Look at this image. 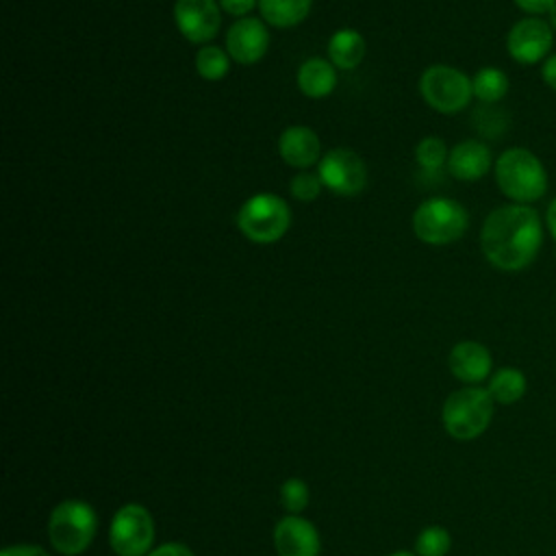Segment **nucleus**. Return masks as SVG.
<instances>
[{"label":"nucleus","instance_id":"obj_1","mask_svg":"<svg viewBox=\"0 0 556 556\" xmlns=\"http://www.w3.org/2000/svg\"><path fill=\"white\" fill-rule=\"evenodd\" d=\"M543 245V224L530 204H504L491 211L480 230L484 258L500 271H521Z\"/></svg>","mask_w":556,"mask_h":556},{"label":"nucleus","instance_id":"obj_2","mask_svg":"<svg viewBox=\"0 0 556 556\" xmlns=\"http://www.w3.org/2000/svg\"><path fill=\"white\" fill-rule=\"evenodd\" d=\"M495 182L515 204H530L545 195L547 172L528 148H508L495 159Z\"/></svg>","mask_w":556,"mask_h":556},{"label":"nucleus","instance_id":"obj_3","mask_svg":"<svg viewBox=\"0 0 556 556\" xmlns=\"http://www.w3.org/2000/svg\"><path fill=\"white\" fill-rule=\"evenodd\" d=\"M291 226V211L289 204L276 193H254L250 195L239 213H237V228L241 235L252 243H276L287 235Z\"/></svg>","mask_w":556,"mask_h":556},{"label":"nucleus","instance_id":"obj_4","mask_svg":"<svg viewBox=\"0 0 556 556\" xmlns=\"http://www.w3.org/2000/svg\"><path fill=\"white\" fill-rule=\"evenodd\" d=\"M493 397L482 387H463L443 404V426L458 441L478 439L493 419Z\"/></svg>","mask_w":556,"mask_h":556},{"label":"nucleus","instance_id":"obj_5","mask_svg":"<svg viewBox=\"0 0 556 556\" xmlns=\"http://www.w3.org/2000/svg\"><path fill=\"white\" fill-rule=\"evenodd\" d=\"M410 226L419 241L428 245H447L465 235L469 215L465 206L452 198H428L415 208Z\"/></svg>","mask_w":556,"mask_h":556},{"label":"nucleus","instance_id":"obj_6","mask_svg":"<svg viewBox=\"0 0 556 556\" xmlns=\"http://www.w3.org/2000/svg\"><path fill=\"white\" fill-rule=\"evenodd\" d=\"M98 519L93 508L83 500H65L54 506L48 521V536L56 552L76 556L89 547L96 536Z\"/></svg>","mask_w":556,"mask_h":556},{"label":"nucleus","instance_id":"obj_7","mask_svg":"<svg viewBox=\"0 0 556 556\" xmlns=\"http://www.w3.org/2000/svg\"><path fill=\"white\" fill-rule=\"evenodd\" d=\"M419 93L426 104L443 115L463 111L473 98L471 78L452 65H430L419 78Z\"/></svg>","mask_w":556,"mask_h":556},{"label":"nucleus","instance_id":"obj_8","mask_svg":"<svg viewBox=\"0 0 556 556\" xmlns=\"http://www.w3.org/2000/svg\"><path fill=\"white\" fill-rule=\"evenodd\" d=\"M111 547L117 556H143L150 554L154 541L152 515L139 504L122 506L111 521L109 530Z\"/></svg>","mask_w":556,"mask_h":556},{"label":"nucleus","instance_id":"obj_9","mask_svg":"<svg viewBox=\"0 0 556 556\" xmlns=\"http://www.w3.org/2000/svg\"><path fill=\"white\" fill-rule=\"evenodd\" d=\"M317 176L321 185L343 198L358 195L367 185V167L363 159L348 148H332L317 163Z\"/></svg>","mask_w":556,"mask_h":556},{"label":"nucleus","instance_id":"obj_10","mask_svg":"<svg viewBox=\"0 0 556 556\" xmlns=\"http://www.w3.org/2000/svg\"><path fill=\"white\" fill-rule=\"evenodd\" d=\"M552 41H554L552 26L530 15L510 26L506 35V50L513 56V61L521 65H534L547 59Z\"/></svg>","mask_w":556,"mask_h":556},{"label":"nucleus","instance_id":"obj_11","mask_svg":"<svg viewBox=\"0 0 556 556\" xmlns=\"http://www.w3.org/2000/svg\"><path fill=\"white\" fill-rule=\"evenodd\" d=\"M174 22L178 33L191 43L211 41L222 24V9L215 0H176Z\"/></svg>","mask_w":556,"mask_h":556},{"label":"nucleus","instance_id":"obj_12","mask_svg":"<svg viewBox=\"0 0 556 556\" xmlns=\"http://www.w3.org/2000/svg\"><path fill=\"white\" fill-rule=\"evenodd\" d=\"M269 48V33L263 20L241 17L226 33V52L239 65L258 63Z\"/></svg>","mask_w":556,"mask_h":556},{"label":"nucleus","instance_id":"obj_13","mask_svg":"<svg viewBox=\"0 0 556 556\" xmlns=\"http://www.w3.org/2000/svg\"><path fill=\"white\" fill-rule=\"evenodd\" d=\"M274 545L280 556H317L319 534L311 521L289 515L276 523Z\"/></svg>","mask_w":556,"mask_h":556},{"label":"nucleus","instance_id":"obj_14","mask_svg":"<svg viewBox=\"0 0 556 556\" xmlns=\"http://www.w3.org/2000/svg\"><path fill=\"white\" fill-rule=\"evenodd\" d=\"M321 143L313 128L295 124L287 126L278 137V154L280 159L295 167V169H308L311 165L319 163Z\"/></svg>","mask_w":556,"mask_h":556},{"label":"nucleus","instance_id":"obj_15","mask_svg":"<svg viewBox=\"0 0 556 556\" xmlns=\"http://www.w3.org/2000/svg\"><path fill=\"white\" fill-rule=\"evenodd\" d=\"M450 371L467 384H478L489 378L493 369V358L486 345L478 341H458L450 352Z\"/></svg>","mask_w":556,"mask_h":556},{"label":"nucleus","instance_id":"obj_16","mask_svg":"<svg viewBox=\"0 0 556 556\" xmlns=\"http://www.w3.org/2000/svg\"><path fill=\"white\" fill-rule=\"evenodd\" d=\"M491 165H493L491 150L486 148V143L478 139H465L456 143L447 156V172L456 180H465V182L482 178L491 169Z\"/></svg>","mask_w":556,"mask_h":556},{"label":"nucleus","instance_id":"obj_17","mask_svg":"<svg viewBox=\"0 0 556 556\" xmlns=\"http://www.w3.org/2000/svg\"><path fill=\"white\" fill-rule=\"evenodd\" d=\"M298 87L306 98L321 100L330 96L337 87V67L330 59L311 56L298 67Z\"/></svg>","mask_w":556,"mask_h":556},{"label":"nucleus","instance_id":"obj_18","mask_svg":"<svg viewBox=\"0 0 556 556\" xmlns=\"http://www.w3.org/2000/svg\"><path fill=\"white\" fill-rule=\"evenodd\" d=\"M365 39L354 28H341L332 33L328 41V59L339 70H354L365 59Z\"/></svg>","mask_w":556,"mask_h":556},{"label":"nucleus","instance_id":"obj_19","mask_svg":"<svg viewBox=\"0 0 556 556\" xmlns=\"http://www.w3.org/2000/svg\"><path fill=\"white\" fill-rule=\"evenodd\" d=\"M313 0H258L261 20L276 28H291L306 20Z\"/></svg>","mask_w":556,"mask_h":556},{"label":"nucleus","instance_id":"obj_20","mask_svg":"<svg viewBox=\"0 0 556 556\" xmlns=\"http://www.w3.org/2000/svg\"><path fill=\"white\" fill-rule=\"evenodd\" d=\"M486 391L491 393L495 404H515L519 402L528 391L526 374L517 367H500L491 378Z\"/></svg>","mask_w":556,"mask_h":556},{"label":"nucleus","instance_id":"obj_21","mask_svg":"<svg viewBox=\"0 0 556 556\" xmlns=\"http://www.w3.org/2000/svg\"><path fill=\"white\" fill-rule=\"evenodd\" d=\"M473 98H478L482 104H495L508 93V76L500 67H482L471 78Z\"/></svg>","mask_w":556,"mask_h":556},{"label":"nucleus","instance_id":"obj_22","mask_svg":"<svg viewBox=\"0 0 556 556\" xmlns=\"http://www.w3.org/2000/svg\"><path fill=\"white\" fill-rule=\"evenodd\" d=\"M230 54L219 48V46H213V43H206L202 46L198 52H195V72L204 78V80H222L228 70H230Z\"/></svg>","mask_w":556,"mask_h":556},{"label":"nucleus","instance_id":"obj_23","mask_svg":"<svg viewBox=\"0 0 556 556\" xmlns=\"http://www.w3.org/2000/svg\"><path fill=\"white\" fill-rule=\"evenodd\" d=\"M450 545H452L450 532L441 526H430L421 530L415 541L417 556H445L450 552Z\"/></svg>","mask_w":556,"mask_h":556},{"label":"nucleus","instance_id":"obj_24","mask_svg":"<svg viewBox=\"0 0 556 556\" xmlns=\"http://www.w3.org/2000/svg\"><path fill=\"white\" fill-rule=\"evenodd\" d=\"M447 146L439 137H424L415 146V159L424 169H439L441 165H447Z\"/></svg>","mask_w":556,"mask_h":556},{"label":"nucleus","instance_id":"obj_25","mask_svg":"<svg viewBox=\"0 0 556 556\" xmlns=\"http://www.w3.org/2000/svg\"><path fill=\"white\" fill-rule=\"evenodd\" d=\"M321 187H324V185H321L319 176L313 174V172H306V169L298 172V174L291 178V182H289L291 195H293L295 200H300V202H313V200L321 193Z\"/></svg>","mask_w":556,"mask_h":556},{"label":"nucleus","instance_id":"obj_26","mask_svg":"<svg viewBox=\"0 0 556 556\" xmlns=\"http://www.w3.org/2000/svg\"><path fill=\"white\" fill-rule=\"evenodd\" d=\"M280 502H282L285 510H289L291 515H298L308 504V489H306V484L300 478H289L280 486Z\"/></svg>","mask_w":556,"mask_h":556},{"label":"nucleus","instance_id":"obj_27","mask_svg":"<svg viewBox=\"0 0 556 556\" xmlns=\"http://www.w3.org/2000/svg\"><path fill=\"white\" fill-rule=\"evenodd\" d=\"M219 2V9L226 11L228 15H235V17H248L250 11L258 9V0H217Z\"/></svg>","mask_w":556,"mask_h":556},{"label":"nucleus","instance_id":"obj_28","mask_svg":"<svg viewBox=\"0 0 556 556\" xmlns=\"http://www.w3.org/2000/svg\"><path fill=\"white\" fill-rule=\"evenodd\" d=\"M528 15H543L556 4V0H513Z\"/></svg>","mask_w":556,"mask_h":556},{"label":"nucleus","instance_id":"obj_29","mask_svg":"<svg viewBox=\"0 0 556 556\" xmlns=\"http://www.w3.org/2000/svg\"><path fill=\"white\" fill-rule=\"evenodd\" d=\"M148 556H193V552L182 543H165V545L152 549Z\"/></svg>","mask_w":556,"mask_h":556},{"label":"nucleus","instance_id":"obj_30","mask_svg":"<svg viewBox=\"0 0 556 556\" xmlns=\"http://www.w3.org/2000/svg\"><path fill=\"white\" fill-rule=\"evenodd\" d=\"M541 76H543V83L556 91V54L547 56L541 65Z\"/></svg>","mask_w":556,"mask_h":556},{"label":"nucleus","instance_id":"obj_31","mask_svg":"<svg viewBox=\"0 0 556 556\" xmlns=\"http://www.w3.org/2000/svg\"><path fill=\"white\" fill-rule=\"evenodd\" d=\"M2 556H48V554L37 545H13V547H7Z\"/></svg>","mask_w":556,"mask_h":556},{"label":"nucleus","instance_id":"obj_32","mask_svg":"<svg viewBox=\"0 0 556 556\" xmlns=\"http://www.w3.org/2000/svg\"><path fill=\"white\" fill-rule=\"evenodd\" d=\"M545 222H547V230H549V235H552V237H554V241H556V198L547 204Z\"/></svg>","mask_w":556,"mask_h":556},{"label":"nucleus","instance_id":"obj_33","mask_svg":"<svg viewBox=\"0 0 556 556\" xmlns=\"http://www.w3.org/2000/svg\"><path fill=\"white\" fill-rule=\"evenodd\" d=\"M547 24L552 26V30H556V4L549 9V13H547Z\"/></svg>","mask_w":556,"mask_h":556},{"label":"nucleus","instance_id":"obj_34","mask_svg":"<svg viewBox=\"0 0 556 556\" xmlns=\"http://www.w3.org/2000/svg\"><path fill=\"white\" fill-rule=\"evenodd\" d=\"M389 556H415V554H410V552H393Z\"/></svg>","mask_w":556,"mask_h":556}]
</instances>
